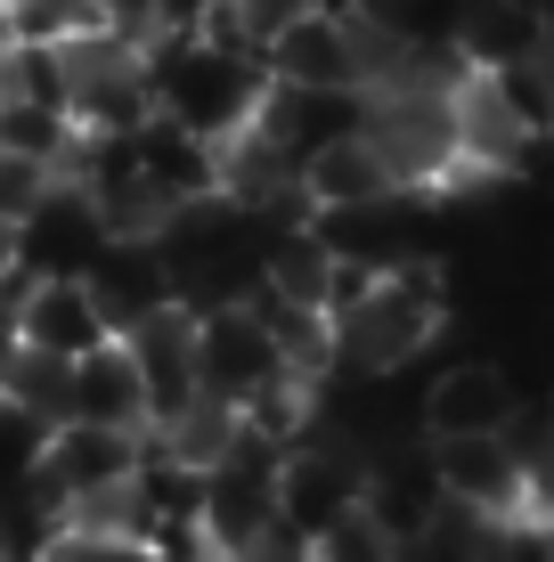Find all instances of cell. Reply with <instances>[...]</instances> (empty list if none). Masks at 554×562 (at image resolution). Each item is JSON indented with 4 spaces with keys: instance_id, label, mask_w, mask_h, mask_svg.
<instances>
[{
    "instance_id": "cell-1",
    "label": "cell",
    "mask_w": 554,
    "mask_h": 562,
    "mask_svg": "<svg viewBox=\"0 0 554 562\" xmlns=\"http://www.w3.org/2000/svg\"><path fill=\"white\" fill-rule=\"evenodd\" d=\"M441 318H449L441 269L425 254H408V261L375 269V278L335 310V367H351V375H399V367L441 335Z\"/></svg>"
},
{
    "instance_id": "cell-2",
    "label": "cell",
    "mask_w": 554,
    "mask_h": 562,
    "mask_svg": "<svg viewBox=\"0 0 554 562\" xmlns=\"http://www.w3.org/2000/svg\"><path fill=\"white\" fill-rule=\"evenodd\" d=\"M147 90H156V114H171V123H188L196 139L221 147L228 131L253 123L270 74H261V57L221 49L204 33H156L147 42Z\"/></svg>"
},
{
    "instance_id": "cell-3",
    "label": "cell",
    "mask_w": 554,
    "mask_h": 562,
    "mask_svg": "<svg viewBox=\"0 0 554 562\" xmlns=\"http://www.w3.org/2000/svg\"><path fill=\"white\" fill-rule=\"evenodd\" d=\"M147 457V432H123V424H90V416H66L42 432V457H33V506L49 521L74 506V497H99L114 481H131Z\"/></svg>"
},
{
    "instance_id": "cell-4",
    "label": "cell",
    "mask_w": 554,
    "mask_h": 562,
    "mask_svg": "<svg viewBox=\"0 0 554 562\" xmlns=\"http://www.w3.org/2000/svg\"><path fill=\"white\" fill-rule=\"evenodd\" d=\"M294 375L285 351L270 342V326H261L253 302H204L196 310V392L213 400H253L261 383Z\"/></svg>"
},
{
    "instance_id": "cell-5",
    "label": "cell",
    "mask_w": 554,
    "mask_h": 562,
    "mask_svg": "<svg viewBox=\"0 0 554 562\" xmlns=\"http://www.w3.org/2000/svg\"><path fill=\"white\" fill-rule=\"evenodd\" d=\"M270 82H310V90H368V16L351 9H302L294 25L261 49Z\"/></svg>"
},
{
    "instance_id": "cell-6",
    "label": "cell",
    "mask_w": 554,
    "mask_h": 562,
    "mask_svg": "<svg viewBox=\"0 0 554 562\" xmlns=\"http://www.w3.org/2000/svg\"><path fill=\"white\" fill-rule=\"evenodd\" d=\"M425 464L441 481V497L482 514H522L530 506V464L513 449V432H456V440H425Z\"/></svg>"
},
{
    "instance_id": "cell-7",
    "label": "cell",
    "mask_w": 554,
    "mask_h": 562,
    "mask_svg": "<svg viewBox=\"0 0 554 562\" xmlns=\"http://www.w3.org/2000/svg\"><path fill=\"white\" fill-rule=\"evenodd\" d=\"M416 424H425V440L513 432V424H522V392H513V375L489 367V359H449L441 375L425 383V400H416Z\"/></svg>"
},
{
    "instance_id": "cell-8",
    "label": "cell",
    "mask_w": 554,
    "mask_h": 562,
    "mask_svg": "<svg viewBox=\"0 0 554 562\" xmlns=\"http://www.w3.org/2000/svg\"><path fill=\"white\" fill-rule=\"evenodd\" d=\"M123 351L147 383V416H171L180 400H196V310L180 294L139 310V318L123 326Z\"/></svg>"
},
{
    "instance_id": "cell-9",
    "label": "cell",
    "mask_w": 554,
    "mask_h": 562,
    "mask_svg": "<svg viewBox=\"0 0 554 562\" xmlns=\"http://www.w3.org/2000/svg\"><path fill=\"white\" fill-rule=\"evenodd\" d=\"M16 342H25V351H49V359H82V351H99V342H114V318L99 310L90 278H33Z\"/></svg>"
},
{
    "instance_id": "cell-10",
    "label": "cell",
    "mask_w": 554,
    "mask_h": 562,
    "mask_svg": "<svg viewBox=\"0 0 554 562\" xmlns=\"http://www.w3.org/2000/svg\"><path fill=\"white\" fill-rule=\"evenodd\" d=\"M554 42L546 9L539 0H456L449 16V49L465 57V66H522V57H539Z\"/></svg>"
},
{
    "instance_id": "cell-11",
    "label": "cell",
    "mask_w": 554,
    "mask_h": 562,
    "mask_svg": "<svg viewBox=\"0 0 554 562\" xmlns=\"http://www.w3.org/2000/svg\"><path fill=\"white\" fill-rule=\"evenodd\" d=\"M131 155H139V180L156 188L163 204L221 196V147L196 139L188 123H171V114H147V123L131 131Z\"/></svg>"
},
{
    "instance_id": "cell-12",
    "label": "cell",
    "mask_w": 554,
    "mask_h": 562,
    "mask_svg": "<svg viewBox=\"0 0 554 562\" xmlns=\"http://www.w3.org/2000/svg\"><path fill=\"white\" fill-rule=\"evenodd\" d=\"M99 245H106V228H99V212H90V196L74 180H57L25 212V269L33 278H82L99 261Z\"/></svg>"
},
{
    "instance_id": "cell-13",
    "label": "cell",
    "mask_w": 554,
    "mask_h": 562,
    "mask_svg": "<svg viewBox=\"0 0 554 562\" xmlns=\"http://www.w3.org/2000/svg\"><path fill=\"white\" fill-rule=\"evenodd\" d=\"M294 188H302V204H310V212H351V204H384V196H399V180H392L384 147H375L368 131H351V139H335V147L302 155Z\"/></svg>"
},
{
    "instance_id": "cell-14",
    "label": "cell",
    "mask_w": 554,
    "mask_h": 562,
    "mask_svg": "<svg viewBox=\"0 0 554 562\" xmlns=\"http://www.w3.org/2000/svg\"><path fill=\"white\" fill-rule=\"evenodd\" d=\"M74 416L123 424V432H147V424H156V416H147V383H139V367H131L123 335L74 359Z\"/></svg>"
},
{
    "instance_id": "cell-15",
    "label": "cell",
    "mask_w": 554,
    "mask_h": 562,
    "mask_svg": "<svg viewBox=\"0 0 554 562\" xmlns=\"http://www.w3.org/2000/svg\"><path fill=\"white\" fill-rule=\"evenodd\" d=\"M245 440V424H237V400H213V392H196V400H180L171 416L147 424V449H163L171 464H188V473H204V464H221L228 449Z\"/></svg>"
},
{
    "instance_id": "cell-16",
    "label": "cell",
    "mask_w": 554,
    "mask_h": 562,
    "mask_svg": "<svg viewBox=\"0 0 554 562\" xmlns=\"http://www.w3.org/2000/svg\"><path fill=\"white\" fill-rule=\"evenodd\" d=\"M74 139H82V123L66 114V99H33V90H9V99H0V147L9 155H33V164L66 171Z\"/></svg>"
},
{
    "instance_id": "cell-17",
    "label": "cell",
    "mask_w": 554,
    "mask_h": 562,
    "mask_svg": "<svg viewBox=\"0 0 554 562\" xmlns=\"http://www.w3.org/2000/svg\"><path fill=\"white\" fill-rule=\"evenodd\" d=\"M0 392H9L25 416L66 424L74 416V359H49V351H25V342H16V359L0 367Z\"/></svg>"
},
{
    "instance_id": "cell-18",
    "label": "cell",
    "mask_w": 554,
    "mask_h": 562,
    "mask_svg": "<svg viewBox=\"0 0 554 562\" xmlns=\"http://www.w3.org/2000/svg\"><path fill=\"white\" fill-rule=\"evenodd\" d=\"M25 562H163L156 538H131V530H90V521H49L33 538Z\"/></svg>"
},
{
    "instance_id": "cell-19",
    "label": "cell",
    "mask_w": 554,
    "mask_h": 562,
    "mask_svg": "<svg viewBox=\"0 0 554 562\" xmlns=\"http://www.w3.org/2000/svg\"><path fill=\"white\" fill-rule=\"evenodd\" d=\"M0 9H9V42H25V49H66L106 25L99 0H0Z\"/></svg>"
},
{
    "instance_id": "cell-20",
    "label": "cell",
    "mask_w": 554,
    "mask_h": 562,
    "mask_svg": "<svg viewBox=\"0 0 554 562\" xmlns=\"http://www.w3.org/2000/svg\"><path fill=\"white\" fill-rule=\"evenodd\" d=\"M392 547H399V538H392V521L375 514L368 497H359V506H342V514L327 521V530H310V538H302V554H310V562H392Z\"/></svg>"
},
{
    "instance_id": "cell-21",
    "label": "cell",
    "mask_w": 554,
    "mask_h": 562,
    "mask_svg": "<svg viewBox=\"0 0 554 562\" xmlns=\"http://www.w3.org/2000/svg\"><path fill=\"white\" fill-rule=\"evenodd\" d=\"M42 416H25L9 392H0V497L9 490H33V457H42Z\"/></svg>"
},
{
    "instance_id": "cell-22",
    "label": "cell",
    "mask_w": 554,
    "mask_h": 562,
    "mask_svg": "<svg viewBox=\"0 0 554 562\" xmlns=\"http://www.w3.org/2000/svg\"><path fill=\"white\" fill-rule=\"evenodd\" d=\"M49 188H57L49 164H33V155H9V147H0V221H25V212L49 196Z\"/></svg>"
},
{
    "instance_id": "cell-23",
    "label": "cell",
    "mask_w": 554,
    "mask_h": 562,
    "mask_svg": "<svg viewBox=\"0 0 554 562\" xmlns=\"http://www.w3.org/2000/svg\"><path fill=\"white\" fill-rule=\"evenodd\" d=\"M228 9H237V25L253 33V49H270L285 25H294L302 9H310V0H228Z\"/></svg>"
},
{
    "instance_id": "cell-24",
    "label": "cell",
    "mask_w": 554,
    "mask_h": 562,
    "mask_svg": "<svg viewBox=\"0 0 554 562\" xmlns=\"http://www.w3.org/2000/svg\"><path fill=\"white\" fill-rule=\"evenodd\" d=\"M25 261V221H0V269Z\"/></svg>"
},
{
    "instance_id": "cell-25",
    "label": "cell",
    "mask_w": 554,
    "mask_h": 562,
    "mask_svg": "<svg viewBox=\"0 0 554 562\" xmlns=\"http://www.w3.org/2000/svg\"><path fill=\"white\" fill-rule=\"evenodd\" d=\"M0 49H9V9H0Z\"/></svg>"
},
{
    "instance_id": "cell-26",
    "label": "cell",
    "mask_w": 554,
    "mask_h": 562,
    "mask_svg": "<svg viewBox=\"0 0 554 562\" xmlns=\"http://www.w3.org/2000/svg\"><path fill=\"white\" fill-rule=\"evenodd\" d=\"M99 9H114V0H99Z\"/></svg>"
}]
</instances>
